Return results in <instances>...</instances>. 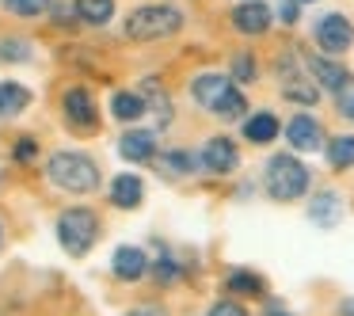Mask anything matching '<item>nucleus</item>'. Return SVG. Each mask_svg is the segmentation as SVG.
Here are the masks:
<instances>
[{
	"instance_id": "obj_1",
	"label": "nucleus",
	"mask_w": 354,
	"mask_h": 316,
	"mask_svg": "<svg viewBox=\"0 0 354 316\" xmlns=\"http://www.w3.org/2000/svg\"><path fill=\"white\" fill-rule=\"evenodd\" d=\"M46 176L57 191H69V194H92L100 187V164L84 153H54L46 164Z\"/></svg>"
},
{
	"instance_id": "obj_2",
	"label": "nucleus",
	"mask_w": 354,
	"mask_h": 316,
	"mask_svg": "<svg viewBox=\"0 0 354 316\" xmlns=\"http://www.w3.org/2000/svg\"><path fill=\"white\" fill-rule=\"evenodd\" d=\"M183 31V12L171 4H141L126 16V39L133 42H160Z\"/></svg>"
},
{
	"instance_id": "obj_3",
	"label": "nucleus",
	"mask_w": 354,
	"mask_h": 316,
	"mask_svg": "<svg viewBox=\"0 0 354 316\" xmlns=\"http://www.w3.org/2000/svg\"><path fill=\"white\" fill-rule=\"evenodd\" d=\"M263 183H267V194L274 202H297L301 194H308L313 171H308L293 153H278V156H270V160H267Z\"/></svg>"
},
{
	"instance_id": "obj_4",
	"label": "nucleus",
	"mask_w": 354,
	"mask_h": 316,
	"mask_svg": "<svg viewBox=\"0 0 354 316\" xmlns=\"http://www.w3.org/2000/svg\"><path fill=\"white\" fill-rule=\"evenodd\" d=\"M95 236H100V217L92 210L73 206L57 217V240L69 255H88L95 248Z\"/></svg>"
},
{
	"instance_id": "obj_5",
	"label": "nucleus",
	"mask_w": 354,
	"mask_h": 316,
	"mask_svg": "<svg viewBox=\"0 0 354 316\" xmlns=\"http://www.w3.org/2000/svg\"><path fill=\"white\" fill-rule=\"evenodd\" d=\"M313 42L320 46V54L339 57L354 46V24L343 16V12H324L313 24Z\"/></svg>"
},
{
	"instance_id": "obj_6",
	"label": "nucleus",
	"mask_w": 354,
	"mask_h": 316,
	"mask_svg": "<svg viewBox=\"0 0 354 316\" xmlns=\"http://www.w3.org/2000/svg\"><path fill=\"white\" fill-rule=\"evenodd\" d=\"M278 80H282V95L290 103H301V107H313V103H320V88L308 80V73L301 69L297 62H293L290 54L286 57H278Z\"/></svg>"
},
{
	"instance_id": "obj_7",
	"label": "nucleus",
	"mask_w": 354,
	"mask_h": 316,
	"mask_svg": "<svg viewBox=\"0 0 354 316\" xmlns=\"http://www.w3.org/2000/svg\"><path fill=\"white\" fill-rule=\"evenodd\" d=\"M270 24H274V8L263 4V0H240L236 8H232V27H236L240 35H248V39L267 35Z\"/></svg>"
},
{
	"instance_id": "obj_8",
	"label": "nucleus",
	"mask_w": 354,
	"mask_h": 316,
	"mask_svg": "<svg viewBox=\"0 0 354 316\" xmlns=\"http://www.w3.org/2000/svg\"><path fill=\"white\" fill-rule=\"evenodd\" d=\"M305 73L313 77L316 88H324V92H339V88L351 80V73L343 69V62H335V57H328V54H308Z\"/></svg>"
},
{
	"instance_id": "obj_9",
	"label": "nucleus",
	"mask_w": 354,
	"mask_h": 316,
	"mask_svg": "<svg viewBox=\"0 0 354 316\" xmlns=\"http://www.w3.org/2000/svg\"><path fill=\"white\" fill-rule=\"evenodd\" d=\"M236 164H240V149L232 138H209L202 145V168L214 171V176H229V171H236Z\"/></svg>"
},
{
	"instance_id": "obj_10",
	"label": "nucleus",
	"mask_w": 354,
	"mask_h": 316,
	"mask_svg": "<svg viewBox=\"0 0 354 316\" xmlns=\"http://www.w3.org/2000/svg\"><path fill=\"white\" fill-rule=\"evenodd\" d=\"M232 88H236V84H232L225 73H198V77L191 80L194 103H198V107H206V111H217V103H221Z\"/></svg>"
},
{
	"instance_id": "obj_11",
	"label": "nucleus",
	"mask_w": 354,
	"mask_h": 316,
	"mask_svg": "<svg viewBox=\"0 0 354 316\" xmlns=\"http://www.w3.org/2000/svg\"><path fill=\"white\" fill-rule=\"evenodd\" d=\"M286 141L297 153H316V149H324V126L313 115H293L286 122Z\"/></svg>"
},
{
	"instance_id": "obj_12",
	"label": "nucleus",
	"mask_w": 354,
	"mask_h": 316,
	"mask_svg": "<svg viewBox=\"0 0 354 316\" xmlns=\"http://www.w3.org/2000/svg\"><path fill=\"white\" fill-rule=\"evenodd\" d=\"M65 118H69L77 130H95L100 126V111H95L92 95L84 88H69L65 92Z\"/></svg>"
},
{
	"instance_id": "obj_13",
	"label": "nucleus",
	"mask_w": 354,
	"mask_h": 316,
	"mask_svg": "<svg viewBox=\"0 0 354 316\" xmlns=\"http://www.w3.org/2000/svg\"><path fill=\"white\" fill-rule=\"evenodd\" d=\"M308 221H313L316 229H335V225L343 221V198H339L335 191L313 194V202H308Z\"/></svg>"
},
{
	"instance_id": "obj_14",
	"label": "nucleus",
	"mask_w": 354,
	"mask_h": 316,
	"mask_svg": "<svg viewBox=\"0 0 354 316\" xmlns=\"http://www.w3.org/2000/svg\"><path fill=\"white\" fill-rule=\"evenodd\" d=\"M141 92H145L141 100H145V115H149V122H153V130H168L171 126V100L160 88V80H145Z\"/></svg>"
},
{
	"instance_id": "obj_15",
	"label": "nucleus",
	"mask_w": 354,
	"mask_h": 316,
	"mask_svg": "<svg viewBox=\"0 0 354 316\" xmlns=\"http://www.w3.org/2000/svg\"><path fill=\"white\" fill-rule=\"evenodd\" d=\"M118 153H122L130 164H149L156 156V133L153 130H130V133H122Z\"/></svg>"
},
{
	"instance_id": "obj_16",
	"label": "nucleus",
	"mask_w": 354,
	"mask_h": 316,
	"mask_svg": "<svg viewBox=\"0 0 354 316\" xmlns=\"http://www.w3.org/2000/svg\"><path fill=\"white\" fill-rule=\"evenodd\" d=\"M111 267H115V275L122 278V282H138V278L149 270V259H145V252H141V248L122 244L115 255H111Z\"/></svg>"
},
{
	"instance_id": "obj_17",
	"label": "nucleus",
	"mask_w": 354,
	"mask_h": 316,
	"mask_svg": "<svg viewBox=\"0 0 354 316\" xmlns=\"http://www.w3.org/2000/svg\"><path fill=\"white\" fill-rule=\"evenodd\" d=\"M278 133H282V122H278V115H270V111H255V115L244 118V138L252 141V145H270Z\"/></svg>"
},
{
	"instance_id": "obj_18",
	"label": "nucleus",
	"mask_w": 354,
	"mask_h": 316,
	"mask_svg": "<svg viewBox=\"0 0 354 316\" xmlns=\"http://www.w3.org/2000/svg\"><path fill=\"white\" fill-rule=\"evenodd\" d=\"M141 194H145V183H141L138 176H115V183H111V202L115 206H122V210H133V206H141Z\"/></svg>"
},
{
	"instance_id": "obj_19",
	"label": "nucleus",
	"mask_w": 354,
	"mask_h": 316,
	"mask_svg": "<svg viewBox=\"0 0 354 316\" xmlns=\"http://www.w3.org/2000/svg\"><path fill=\"white\" fill-rule=\"evenodd\" d=\"M73 12H77L80 24L103 27L111 16H115V0H73Z\"/></svg>"
},
{
	"instance_id": "obj_20",
	"label": "nucleus",
	"mask_w": 354,
	"mask_h": 316,
	"mask_svg": "<svg viewBox=\"0 0 354 316\" xmlns=\"http://www.w3.org/2000/svg\"><path fill=\"white\" fill-rule=\"evenodd\" d=\"M31 103V92L16 80H0V118H12Z\"/></svg>"
},
{
	"instance_id": "obj_21",
	"label": "nucleus",
	"mask_w": 354,
	"mask_h": 316,
	"mask_svg": "<svg viewBox=\"0 0 354 316\" xmlns=\"http://www.w3.org/2000/svg\"><path fill=\"white\" fill-rule=\"evenodd\" d=\"M111 115H115L118 122H138V118L145 115V100H141L138 92H115L111 95Z\"/></svg>"
},
{
	"instance_id": "obj_22",
	"label": "nucleus",
	"mask_w": 354,
	"mask_h": 316,
	"mask_svg": "<svg viewBox=\"0 0 354 316\" xmlns=\"http://www.w3.org/2000/svg\"><path fill=\"white\" fill-rule=\"evenodd\" d=\"M324 149H328L324 156H328V164H331L335 171L354 168V138H351V133H339V138H331Z\"/></svg>"
},
{
	"instance_id": "obj_23",
	"label": "nucleus",
	"mask_w": 354,
	"mask_h": 316,
	"mask_svg": "<svg viewBox=\"0 0 354 316\" xmlns=\"http://www.w3.org/2000/svg\"><path fill=\"white\" fill-rule=\"evenodd\" d=\"M221 122H244L248 118V100H244V92L240 88H232L229 95H225L221 103H217V111H214Z\"/></svg>"
},
{
	"instance_id": "obj_24",
	"label": "nucleus",
	"mask_w": 354,
	"mask_h": 316,
	"mask_svg": "<svg viewBox=\"0 0 354 316\" xmlns=\"http://www.w3.org/2000/svg\"><path fill=\"white\" fill-rule=\"evenodd\" d=\"M31 57H35V50L27 39H4L0 42V62L4 65H27Z\"/></svg>"
},
{
	"instance_id": "obj_25",
	"label": "nucleus",
	"mask_w": 354,
	"mask_h": 316,
	"mask_svg": "<svg viewBox=\"0 0 354 316\" xmlns=\"http://www.w3.org/2000/svg\"><path fill=\"white\" fill-rule=\"evenodd\" d=\"M229 290L232 293H244V297H259L263 293V278L255 270H232L229 275Z\"/></svg>"
},
{
	"instance_id": "obj_26",
	"label": "nucleus",
	"mask_w": 354,
	"mask_h": 316,
	"mask_svg": "<svg viewBox=\"0 0 354 316\" xmlns=\"http://www.w3.org/2000/svg\"><path fill=\"white\" fill-rule=\"evenodd\" d=\"M50 4H54V0H4V8H8L12 16H19V19L42 16V12H50Z\"/></svg>"
},
{
	"instance_id": "obj_27",
	"label": "nucleus",
	"mask_w": 354,
	"mask_h": 316,
	"mask_svg": "<svg viewBox=\"0 0 354 316\" xmlns=\"http://www.w3.org/2000/svg\"><path fill=\"white\" fill-rule=\"evenodd\" d=\"M164 168H168L171 176H191V171L198 168V160H194L187 149H171V153L164 156Z\"/></svg>"
},
{
	"instance_id": "obj_28",
	"label": "nucleus",
	"mask_w": 354,
	"mask_h": 316,
	"mask_svg": "<svg viewBox=\"0 0 354 316\" xmlns=\"http://www.w3.org/2000/svg\"><path fill=\"white\" fill-rule=\"evenodd\" d=\"M232 77H236L240 84H252V80L259 77V69H255V57H252V54H236V57H232Z\"/></svg>"
},
{
	"instance_id": "obj_29",
	"label": "nucleus",
	"mask_w": 354,
	"mask_h": 316,
	"mask_svg": "<svg viewBox=\"0 0 354 316\" xmlns=\"http://www.w3.org/2000/svg\"><path fill=\"white\" fill-rule=\"evenodd\" d=\"M274 16L282 19L286 27H293V24H297V19H301V4H297V0H278Z\"/></svg>"
},
{
	"instance_id": "obj_30",
	"label": "nucleus",
	"mask_w": 354,
	"mask_h": 316,
	"mask_svg": "<svg viewBox=\"0 0 354 316\" xmlns=\"http://www.w3.org/2000/svg\"><path fill=\"white\" fill-rule=\"evenodd\" d=\"M12 156H16L19 164H31L35 156H39V141H35V138H19L16 141V153H12Z\"/></svg>"
},
{
	"instance_id": "obj_31",
	"label": "nucleus",
	"mask_w": 354,
	"mask_h": 316,
	"mask_svg": "<svg viewBox=\"0 0 354 316\" xmlns=\"http://www.w3.org/2000/svg\"><path fill=\"white\" fill-rule=\"evenodd\" d=\"M206 316H248V308L240 301H217V305H209Z\"/></svg>"
},
{
	"instance_id": "obj_32",
	"label": "nucleus",
	"mask_w": 354,
	"mask_h": 316,
	"mask_svg": "<svg viewBox=\"0 0 354 316\" xmlns=\"http://www.w3.org/2000/svg\"><path fill=\"white\" fill-rule=\"evenodd\" d=\"M153 275H156V282H164V286H168V282H176V278H179V263L160 259V263L153 267Z\"/></svg>"
},
{
	"instance_id": "obj_33",
	"label": "nucleus",
	"mask_w": 354,
	"mask_h": 316,
	"mask_svg": "<svg viewBox=\"0 0 354 316\" xmlns=\"http://www.w3.org/2000/svg\"><path fill=\"white\" fill-rule=\"evenodd\" d=\"M126 316H168L160 305H141V308H133V313H126Z\"/></svg>"
},
{
	"instance_id": "obj_34",
	"label": "nucleus",
	"mask_w": 354,
	"mask_h": 316,
	"mask_svg": "<svg viewBox=\"0 0 354 316\" xmlns=\"http://www.w3.org/2000/svg\"><path fill=\"white\" fill-rule=\"evenodd\" d=\"M339 316H354V297H346L343 305H339Z\"/></svg>"
},
{
	"instance_id": "obj_35",
	"label": "nucleus",
	"mask_w": 354,
	"mask_h": 316,
	"mask_svg": "<svg viewBox=\"0 0 354 316\" xmlns=\"http://www.w3.org/2000/svg\"><path fill=\"white\" fill-rule=\"evenodd\" d=\"M267 316H293V313H286L282 305H278V301H270V308H267Z\"/></svg>"
},
{
	"instance_id": "obj_36",
	"label": "nucleus",
	"mask_w": 354,
	"mask_h": 316,
	"mask_svg": "<svg viewBox=\"0 0 354 316\" xmlns=\"http://www.w3.org/2000/svg\"><path fill=\"white\" fill-rule=\"evenodd\" d=\"M297 4H316V0H297Z\"/></svg>"
},
{
	"instance_id": "obj_37",
	"label": "nucleus",
	"mask_w": 354,
	"mask_h": 316,
	"mask_svg": "<svg viewBox=\"0 0 354 316\" xmlns=\"http://www.w3.org/2000/svg\"><path fill=\"white\" fill-rule=\"evenodd\" d=\"M0 236H4V232H0Z\"/></svg>"
}]
</instances>
